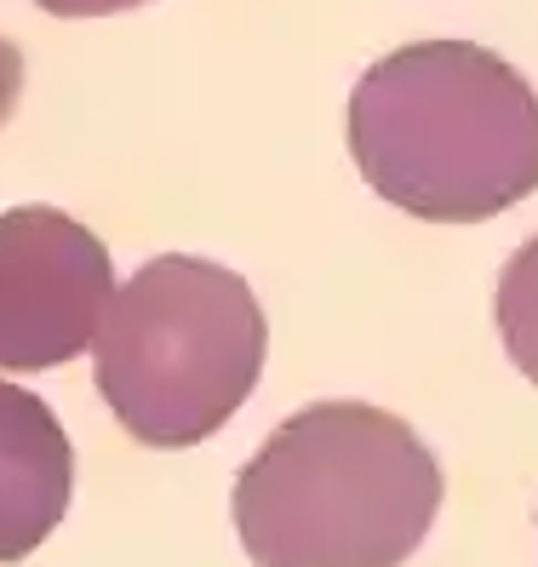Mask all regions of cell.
Here are the masks:
<instances>
[{"mask_svg": "<svg viewBox=\"0 0 538 567\" xmlns=\"http://www.w3.org/2000/svg\"><path fill=\"white\" fill-rule=\"evenodd\" d=\"M350 155L390 207L482 224L538 189V97L476 41L395 47L350 92Z\"/></svg>", "mask_w": 538, "mask_h": 567, "instance_id": "cell-1", "label": "cell"}, {"mask_svg": "<svg viewBox=\"0 0 538 567\" xmlns=\"http://www.w3.org/2000/svg\"><path fill=\"white\" fill-rule=\"evenodd\" d=\"M435 511V453L366 402L292 413L235 476V533L258 567H401Z\"/></svg>", "mask_w": 538, "mask_h": 567, "instance_id": "cell-2", "label": "cell"}, {"mask_svg": "<svg viewBox=\"0 0 538 567\" xmlns=\"http://www.w3.org/2000/svg\"><path fill=\"white\" fill-rule=\"evenodd\" d=\"M269 327L252 287L213 258L166 252L115 287L92 339V379L126 436L195 447L258 390Z\"/></svg>", "mask_w": 538, "mask_h": 567, "instance_id": "cell-3", "label": "cell"}, {"mask_svg": "<svg viewBox=\"0 0 538 567\" xmlns=\"http://www.w3.org/2000/svg\"><path fill=\"white\" fill-rule=\"evenodd\" d=\"M115 298L110 247L58 207L0 213V367L52 373L75 361Z\"/></svg>", "mask_w": 538, "mask_h": 567, "instance_id": "cell-4", "label": "cell"}, {"mask_svg": "<svg viewBox=\"0 0 538 567\" xmlns=\"http://www.w3.org/2000/svg\"><path fill=\"white\" fill-rule=\"evenodd\" d=\"M75 498V447L35 390L0 379V561L35 556Z\"/></svg>", "mask_w": 538, "mask_h": 567, "instance_id": "cell-5", "label": "cell"}, {"mask_svg": "<svg viewBox=\"0 0 538 567\" xmlns=\"http://www.w3.org/2000/svg\"><path fill=\"white\" fill-rule=\"evenodd\" d=\"M493 316H498V339L510 350V361L538 384V236L521 241L510 264H504Z\"/></svg>", "mask_w": 538, "mask_h": 567, "instance_id": "cell-6", "label": "cell"}, {"mask_svg": "<svg viewBox=\"0 0 538 567\" xmlns=\"http://www.w3.org/2000/svg\"><path fill=\"white\" fill-rule=\"evenodd\" d=\"M18 92H23V52L0 35V121L18 110Z\"/></svg>", "mask_w": 538, "mask_h": 567, "instance_id": "cell-7", "label": "cell"}, {"mask_svg": "<svg viewBox=\"0 0 538 567\" xmlns=\"http://www.w3.org/2000/svg\"><path fill=\"white\" fill-rule=\"evenodd\" d=\"M35 7L52 12V18H110V12L144 7V0H35Z\"/></svg>", "mask_w": 538, "mask_h": 567, "instance_id": "cell-8", "label": "cell"}]
</instances>
